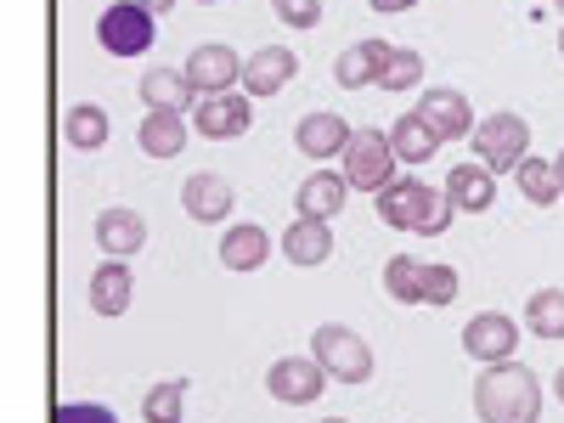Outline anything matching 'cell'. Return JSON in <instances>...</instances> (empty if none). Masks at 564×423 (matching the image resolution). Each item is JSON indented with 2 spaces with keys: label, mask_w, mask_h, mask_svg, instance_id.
<instances>
[{
  "label": "cell",
  "mask_w": 564,
  "mask_h": 423,
  "mask_svg": "<svg viewBox=\"0 0 564 423\" xmlns=\"http://www.w3.org/2000/svg\"><path fill=\"white\" fill-rule=\"evenodd\" d=\"M475 417L480 423H536L542 417V384L525 361H491L475 379Z\"/></svg>",
  "instance_id": "obj_1"
},
{
  "label": "cell",
  "mask_w": 564,
  "mask_h": 423,
  "mask_svg": "<svg viewBox=\"0 0 564 423\" xmlns=\"http://www.w3.org/2000/svg\"><path fill=\"white\" fill-rule=\"evenodd\" d=\"M395 141H390V130H379V124H361L356 135H350V148H345V181L356 186V193H372L379 198L384 186L395 181Z\"/></svg>",
  "instance_id": "obj_2"
},
{
  "label": "cell",
  "mask_w": 564,
  "mask_h": 423,
  "mask_svg": "<svg viewBox=\"0 0 564 423\" xmlns=\"http://www.w3.org/2000/svg\"><path fill=\"white\" fill-rule=\"evenodd\" d=\"M475 159L486 164V170H497V175H513L520 170V159L531 153V124L520 119V113H508V108H497V113H486L480 124H475Z\"/></svg>",
  "instance_id": "obj_3"
},
{
  "label": "cell",
  "mask_w": 564,
  "mask_h": 423,
  "mask_svg": "<svg viewBox=\"0 0 564 423\" xmlns=\"http://www.w3.org/2000/svg\"><path fill=\"white\" fill-rule=\"evenodd\" d=\"M311 356L327 367V379H339V384H367L372 379V350L345 322H322L311 334Z\"/></svg>",
  "instance_id": "obj_4"
},
{
  "label": "cell",
  "mask_w": 564,
  "mask_h": 423,
  "mask_svg": "<svg viewBox=\"0 0 564 423\" xmlns=\"http://www.w3.org/2000/svg\"><path fill=\"white\" fill-rule=\"evenodd\" d=\"M153 40H159V23L141 0H113V7H102L97 45L108 57H141V52H153Z\"/></svg>",
  "instance_id": "obj_5"
},
{
  "label": "cell",
  "mask_w": 564,
  "mask_h": 423,
  "mask_svg": "<svg viewBox=\"0 0 564 423\" xmlns=\"http://www.w3.org/2000/svg\"><path fill=\"white\" fill-rule=\"evenodd\" d=\"M265 390L282 406H316L322 390H327V367L316 356H276L271 372H265Z\"/></svg>",
  "instance_id": "obj_6"
},
{
  "label": "cell",
  "mask_w": 564,
  "mask_h": 423,
  "mask_svg": "<svg viewBox=\"0 0 564 423\" xmlns=\"http://www.w3.org/2000/svg\"><path fill=\"white\" fill-rule=\"evenodd\" d=\"M254 124V102H249V90H220V97H198L193 108V130L204 141H238L249 135Z\"/></svg>",
  "instance_id": "obj_7"
},
{
  "label": "cell",
  "mask_w": 564,
  "mask_h": 423,
  "mask_svg": "<svg viewBox=\"0 0 564 423\" xmlns=\"http://www.w3.org/2000/svg\"><path fill=\"white\" fill-rule=\"evenodd\" d=\"M435 198H441V186L390 181L384 193H379V220L395 226V231H417V238H423V226H430V215H435Z\"/></svg>",
  "instance_id": "obj_8"
},
{
  "label": "cell",
  "mask_w": 564,
  "mask_h": 423,
  "mask_svg": "<svg viewBox=\"0 0 564 423\" xmlns=\"http://www.w3.org/2000/svg\"><path fill=\"white\" fill-rule=\"evenodd\" d=\"M186 79H193L198 97H220V90H238V85H243V57L231 52L226 40L193 45V57H186Z\"/></svg>",
  "instance_id": "obj_9"
},
{
  "label": "cell",
  "mask_w": 564,
  "mask_h": 423,
  "mask_svg": "<svg viewBox=\"0 0 564 423\" xmlns=\"http://www.w3.org/2000/svg\"><path fill=\"white\" fill-rule=\"evenodd\" d=\"M463 350L475 356V361H513V350H520V322L502 316V311H480V316H468L463 327Z\"/></svg>",
  "instance_id": "obj_10"
},
{
  "label": "cell",
  "mask_w": 564,
  "mask_h": 423,
  "mask_svg": "<svg viewBox=\"0 0 564 423\" xmlns=\"http://www.w3.org/2000/svg\"><path fill=\"white\" fill-rule=\"evenodd\" d=\"M231 204H238V186H231L226 175H215V170H198L193 181L181 186V209L193 215L198 226H220L231 215Z\"/></svg>",
  "instance_id": "obj_11"
},
{
  "label": "cell",
  "mask_w": 564,
  "mask_h": 423,
  "mask_svg": "<svg viewBox=\"0 0 564 423\" xmlns=\"http://www.w3.org/2000/svg\"><path fill=\"white\" fill-rule=\"evenodd\" d=\"M390 52H395L390 40H356V45H345L339 63H334L339 90H372L384 79V68H390Z\"/></svg>",
  "instance_id": "obj_12"
},
{
  "label": "cell",
  "mask_w": 564,
  "mask_h": 423,
  "mask_svg": "<svg viewBox=\"0 0 564 423\" xmlns=\"http://www.w3.org/2000/svg\"><path fill=\"white\" fill-rule=\"evenodd\" d=\"M294 74H300V57L289 45H260L254 57H243V90L249 97H276V90H289Z\"/></svg>",
  "instance_id": "obj_13"
},
{
  "label": "cell",
  "mask_w": 564,
  "mask_h": 423,
  "mask_svg": "<svg viewBox=\"0 0 564 423\" xmlns=\"http://www.w3.org/2000/svg\"><path fill=\"white\" fill-rule=\"evenodd\" d=\"M417 113L430 119L446 141H457V135H475V108H468V90H452V85H435V90H423L417 97Z\"/></svg>",
  "instance_id": "obj_14"
},
{
  "label": "cell",
  "mask_w": 564,
  "mask_h": 423,
  "mask_svg": "<svg viewBox=\"0 0 564 423\" xmlns=\"http://www.w3.org/2000/svg\"><path fill=\"white\" fill-rule=\"evenodd\" d=\"M327 254H334V226H327V220L300 215L289 231H282V260H289V265L316 271V265H327Z\"/></svg>",
  "instance_id": "obj_15"
},
{
  "label": "cell",
  "mask_w": 564,
  "mask_h": 423,
  "mask_svg": "<svg viewBox=\"0 0 564 423\" xmlns=\"http://www.w3.org/2000/svg\"><path fill=\"white\" fill-rule=\"evenodd\" d=\"M141 243H148V220H141L135 209L113 204V209L97 215V249L108 260H130V254H141Z\"/></svg>",
  "instance_id": "obj_16"
},
{
  "label": "cell",
  "mask_w": 564,
  "mask_h": 423,
  "mask_svg": "<svg viewBox=\"0 0 564 423\" xmlns=\"http://www.w3.org/2000/svg\"><path fill=\"white\" fill-rule=\"evenodd\" d=\"M350 135H356V130H350L339 113H327V108H322V113H305V119H300V130H294L300 153H305V159H316V164H322V159H345Z\"/></svg>",
  "instance_id": "obj_17"
},
{
  "label": "cell",
  "mask_w": 564,
  "mask_h": 423,
  "mask_svg": "<svg viewBox=\"0 0 564 423\" xmlns=\"http://www.w3.org/2000/svg\"><path fill=\"white\" fill-rule=\"evenodd\" d=\"M90 311L97 316H124L130 300H135V271L124 260H102L97 271H90Z\"/></svg>",
  "instance_id": "obj_18"
},
{
  "label": "cell",
  "mask_w": 564,
  "mask_h": 423,
  "mask_svg": "<svg viewBox=\"0 0 564 423\" xmlns=\"http://www.w3.org/2000/svg\"><path fill=\"white\" fill-rule=\"evenodd\" d=\"M446 193H452V204H457L463 215H486V209L497 204V170H486L480 159H475V164H452Z\"/></svg>",
  "instance_id": "obj_19"
},
{
  "label": "cell",
  "mask_w": 564,
  "mask_h": 423,
  "mask_svg": "<svg viewBox=\"0 0 564 423\" xmlns=\"http://www.w3.org/2000/svg\"><path fill=\"white\" fill-rule=\"evenodd\" d=\"M345 198H350L345 170H316V175L300 181V193H294L300 215H311V220H334V215L345 209Z\"/></svg>",
  "instance_id": "obj_20"
},
{
  "label": "cell",
  "mask_w": 564,
  "mask_h": 423,
  "mask_svg": "<svg viewBox=\"0 0 564 423\" xmlns=\"http://www.w3.org/2000/svg\"><path fill=\"white\" fill-rule=\"evenodd\" d=\"M186 141L193 135H186V119L175 108H148V119H141V130H135V148L148 159H181Z\"/></svg>",
  "instance_id": "obj_21"
},
{
  "label": "cell",
  "mask_w": 564,
  "mask_h": 423,
  "mask_svg": "<svg viewBox=\"0 0 564 423\" xmlns=\"http://www.w3.org/2000/svg\"><path fill=\"white\" fill-rule=\"evenodd\" d=\"M271 260V231L254 226V220H238V226H226V238H220V265L226 271H260Z\"/></svg>",
  "instance_id": "obj_22"
},
{
  "label": "cell",
  "mask_w": 564,
  "mask_h": 423,
  "mask_svg": "<svg viewBox=\"0 0 564 423\" xmlns=\"http://www.w3.org/2000/svg\"><path fill=\"white\" fill-rule=\"evenodd\" d=\"M390 141H395V159H401V164H430V159L441 153V141H446V135L412 108V113H401V119L390 124Z\"/></svg>",
  "instance_id": "obj_23"
},
{
  "label": "cell",
  "mask_w": 564,
  "mask_h": 423,
  "mask_svg": "<svg viewBox=\"0 0 564 423\" xmlns=\"http://www.w3.org/2000/svg\"><path fill=\"white\" fill-rule=\"evenodd\" d=\"M108 130H113V119L97 102H74L63 113V135H68V148H79V153H102L108 148Z\"/></svg>",
  "instance_id": "obj_24"
},
{
  "label": "cell",
  "mask_w": 564,
  "mask_h": 423,
  "mask_svg": "<svg viewBox=\"0 0 564 423\" xmlns=\"http://www.w3.org/2000/svg\"><path fill=\"white\" fill-rule=\"evenodd\" d=\"M193 79H186V68H148L141 74V102L148 108H175V113H186L193 108Z\"/></svg>",
  "instance_id": "obj_25"
},
{
  "label": "cell",
  "mask_w": 564,
  "mask_h": 423,
  "mask_svg": "<svg viewBox=\"0 0 564 423\" xmlns=\"http://www.w3.org/2000/svg\"><path fill=\"white\" fill-rule=\"evenodd\" d=\"M513 181H520L525 204H536V209H553V204L564 198V186H558V170H553L547 159H536V153H525V159H520V170H513Z\"/></svg>",
  "instance_id": "obj_26"
},
{
  "label": "cell",
  "mask_w": 564,
  "mask_h": 423,
  "mask_svg": "<svg viewBox=\"0 0 564 423\" xmlns=\"http://www.w3.org/2000/svg\"><path fill=\"white\" fill-rule=\"evenodd\" d=\"M525 327L536 339H564V289H536L531 305H525Z\"/></svg>",
  "instance_id": "obj_27"
},
{
  "label": "cell",
  "mask_w": 564,
  "mask_h": 423,
  "mask_svg": "<svg viewBox=\"0 0 564 423\" xmlns=\"http://www.w3.org/2000/svg\"><path fill=\"white\" fill-rule=\"evenodd\" d=\"M384 294H390L395 305H423V260L395 254V260L384 265Z\"/></svg>",
  "instance_id": "obj_28"
},
{
  "label": "cell",
  "mask_w": 564,
  "mask_h": 423,
  "mask_svg": "<svg viewBox=\"0 0 564 423\" xmlns=\"http://www.w3.org/2000/svg\"><path fill=\"white\" fill-rule=\"evenodd\" d=\"M181 412H186V379H159L141 395V417L148 423H181Z\"/></svg>",
  "instance_id": "obj_29"
},
{
  "label": "cell",
  "mask_w": 564,
  "mask_h": 423,
  "mask_svg": "<svg viewBox=\"0 0 564 423\" xmlns=\"http://www.w3.org/2000/svg\"><path fill=\"white\" fill-rule=\"evenodd\" d=\"M417 85H423V52H412V45H395L379 90H417Z\"/></svg>",
  "instance_id": "obj_30"
},
{
  "label": "cell",
  "mask_w": 564,
  "mask_h": 423,
  "mask_svg": "<svg viewBox=\"0 0 564 423\" xmlns=\"http://www.w3.org/2000/svg\"><path fill=\"white\" fill-rule=\"evenodd\" d=\"M457 289H463V282H457V271H452L446 260H430V265H423V305H452Z\"/></svg>",
  "instance_id": "obj_31"
},
{
  "label": "cell",
  "mask_w": 564,
  "mask_h": 423,
  "mask_svg": "<svg viewBox=\"0 0 564 423\" xmlns=\"http://www.w3.org/2000/svg\"><path fill=\"white\" fill-rule=\"evenodd\" d=\"M271 12L289 29H316L322 23V0H271Z\"/></svg>",
  "instance_id": "obj_32"
},
{
  "label": "cell",
  "mask_w": 564,
  "mask_h": 423,
  "mask_svg": "<svg viewBox=\"0 0 564 423\" xmlns=\"http://www.w3.org/2000/svg\"><path fill=\"white\" fill-rule=\"evenodd\" d=\"M52 423H119V417H113V406H102V401H63Z\"/></svg>",
  "instance_id": "obj_33"
},
{
  "label": "cell",
  "mask_w": 564,
  "mask_h": 423,
  "mask_svg": "<svg viewBox=\"0 0 564 423\" xmlns=\"http://www.w3.org/2000/svg\"><path fill=\"white\" fill-rule=\"evenodd\" d=\"M367 7H372V12H384V18H395V12H412L417 0H367Z\"/></svg>",
  "instance_id": "obj_34"
},
{
  "label": "cell",
  "mask_w": 564,
  "mask_h": 423,
  "mask_svg": "<svg viewBox=\"0 0 564 423\" xmlns=\"http://www.w3.org/2000/svg\"><path fill=\"white\" fill-rule=\"evenodd\" d=\"M141 7H148V12L159 18V12H170V7H175V0H141Z\"/></svg>",
  "instance_id": "obj_35"
},
{
  "label": "cell",
  "mask_w": 564,
  "mask_h": 423,
  "mask_svg": "<svg viewBox=\"0 0 564 423\" xmlns=\"http://www.w3.org/2000/svg\"><path fill=\"white\" fill-rule=\"evenodd\" d=\"M553 395H558V406H564V361H558V372H553Z\"/></svg>",
  "instance_id": "obj_36"
},
{
  "label": "cell",
  "mask_w": 564,
  "mask_h": 423,
  "mask_svg": "<svg viewBox=\"0 0 564 423\" xmlns=\"http://www.w3.org/2000/svg\"><path fill=\"white\" fill-rule=\"evenodd\" d=\"M553 170H558V186H564V153H558V159H553Z\"/></svg>",
  "instance_id": "obj_37"
},
{
  "label": "cell",
  "mask_w": 564,
  "mask_h": 423,
  "mask_svg": "<svg viewBox=\"0 0 564 423\" xmlns=\"http://www.w3.org/2000/svg\"><path fill=\"white\" fill-rule=\"evenodd\" d=\"M316 423H350V417H316Z\"/></svg>",
  "instance_id": "obj_38"
},
{
  "label": "cell",
  "mask_w": 564,
  "mask_h": 423,
  "mask_svg": "<svg viewBox=\"0 0 564 423\" xmlns=\"http://www.w3.org/2000/svg\"><path fill=\"white\" fill-rule=\"evenodd\" d=\"M558 52H564V29H558Z\"/></svg>",
  "instance_id": "obj_39"
},
{
  "label": "cell",
  "mask_w": 564,
  "mask_h": 423,
  "mask_svg": "<svg viewBox=\"0 0 564 423\" xmlns=\"http://www.w3.org/2000/svg\"><path fill=\"white\" fill-rule=\"evenodd\" d=\"M198 7H215V0H198Z\"/></svg>",
  "instance_id": "obj_40"
},
{
  "label": "cell",
  "mask_w": 564,
  "mask_h": 423,
  "mask_svg": "<svg viewBox=\"0 0 564 423\" xmlns=\"http://www.w3.org/2000/svg\"><path fill=\"white\" fill-rule=\"evenodd\" d=\"M553 7H558V12H564V0H553Z\"/></svg>",
  "instance_id": "obj_41"
}]
</instances>
